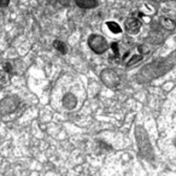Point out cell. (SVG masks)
<instances>
[{
	"label": "cell",
	"mask_w": 176,
	"mask_h": 176,
	"mask_svg": "<svg viewBox=\"0 0 176 176\" xmlns=\"http://www.w3.org/2000/svg\"><path fill=\"white\" fill-rule=\"evenodd\" d=\"M88 45L92 48V51H94L98 54L104 53L109 48V44H107L106 39L101 35H92L88 39Z\"/></svg>",
	"instance_id": "obj_1"
},
{
	"label": "cell",
	"mask_w": 176,
	"mask_h": 176,
	"mask_svg": "<svg viewBox=\"0 0 176 176\" xmlns=\"http://www.w3.org/2000/svg\"><path fill=\"white\" fill-rule=\"evenodd\" d=\"M100 77L103 80V82L107 86V87H111V88H115L120 84V77L117 75L113 70L111 69H106L104 70L101 74H100Z\"/></svg>",
	"instance_id": "obj_2"
},
{
	"label": "cell",
	"mask_w": 176,
	"mask_h": 176,
	"mask_svg": "<svg viewBox=\"0 0 176 176\" xmlns=\"http://www.w3.org/2000/svg\"><path fill=\"white\" fill-rule=\"evenodd\" d=\"M124 25H126V30L129 33V34H136L139 33L140 30V27H141V23L139 19L134 18V17H129L127 18V21L124 22Z\"/></svg>",
	"instance_id": "obj_3"
},
{
	"label": "cell",
	"mask_w": 176,
	"mask_h": 176,
	"mask_svg": "<svg viewBox=\"0 0 176 176\" xmlns=\"http://www.w3.org/2000/svg\"><path fill=\"white\" fill-rule=\"evenodd\" d=\"M76 104H77V100H76V98H75L74 94L68 93V94L64 95V98H63V105H64L67 109L71 110V109H74V107L76 106Z\"/></svg>",
	"instance_id": "obj_4"
},
{
	"label": "cell",
	"mask_w": 176,
	"mask_h": 176,
	"mask_svg": "<svg viewBox=\"0 0 176 176\" xmlns=\"http://www.w3.org/2000/svg\"><path fill=\"white\" fill-rule=\"evenodd\" d=\"M75 3L81 9H94L98 6L97 0H75Z\"/></svg>",
	"instance_id": "obj_5"
},
{
	"label": "cell",
	"mask_w": 176,
	"mask_h": 176,
	"mask_svg": "<svg viewBox=\"0 0 176 176\" xmlns=\"http://www.w3.org/2000/svg\"><path fill=\"white\" fill-rule=\"evenodd\" d=\"M162 24L165 29H168V30H172V29H175V27H176V23L172 19L166 18V17L162 18Z\"/></svg>",
	"instance_id": "obj_6"
},
{
	"label": "cell",
	"mask_w": 176,
	"mask_h": 176,
	"mask_svg": "<svg viewBox=\"0 0 176 176\" xmlns=\"http://www.w3.org/2000/svg\"><path fill=\"white\" fill-rule=\"evenodd\" d=\"M107 27H109V29H110V32H112L113 34H118V33L122 32V29H121L120 24H117L116 22H112V21L107 22Z\"/></svg>",
	"instance_id": "obj_7"
},
{
	"label": "cell",
	"mask_w": 176,
	"mask_h": 176,
	"mask_svg": "<svg viewBox=\"0 0 176 176\" xmlns=\"http://www.w3.org/2000/svg\"><path fill=\"white\" fill-rule=\"evenodd\" d=\"M53 46H54V48H57L58 51H59L62 54H65L67 53V45L64 42H62L59 40H55L53 42Z\"/></svg>",
	"instance_id": "obj_8"
},
{
	"label": "cell",
	"mask_w": 176,
	"mask_h": 176,
	"mask_svg": "<svg viewBox=\"0 0 176 176\" xmlns=\"http://www.w3.org/2000/svg\"><path fill=\"white\" fill-rule=\"evenodd\" d=\"M141 59H142V54H136V55L132 57V59H130V61L127 63V67H133L134 64L139 63Z\"/></svg>",
	"instance_id": "obj_9"
},
{
	"label": "cell",
	"mask_w": 176,
	"mask_h": 176,
	"mask_svg": "<svg viewBox=\"0 0 176 176\" xmlns=\"http://www.w3.org/2000/svg\"><path fill=\"white\" fill-rule=\"evenodd\" d=\"M111 48L113 50V53H115L116 57L120 55V52H118V44H117V42H112V44H111Z\"/></svg>",
	"instance_id": "obj_10"
},
{
	"label": "cell",
	"mask_w": 176,
	"mask_h": 176,
	"mask_svg": "<svg viewBox=\"0 0 176 176\" xmlns=\"http://www.w3.org/2000/svg\"><path fill=\"white\" fill-rule=\"evenodd\" d=\"M9 0H0V6H6Z\"/></svg>",
	"instance_id": "obj_11"
}]
</instances>
